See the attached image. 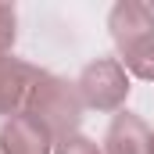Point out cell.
Listing matches in <instances>:
<instances>
[{"label":"cell","mask_w":154,"mask_h":154,"mask_svg":"<svg viewBox=\"0 0 154 154\" xmlns=\"http://www.w3.org/2000/svg\"><path fill=\"white\" fill-rule=\"evenodd\" d=\"M151 151H154V136H151Z\"/></svg>","instance_id":"10"},{"label":"cell","mask_w":154,"mask_h":154,"mask_svg":"<svg viewBox=\"0 0 154 154\" xmlns=\"http://www.w3.org/2000/svg\"><path fill=\"white\" fill-rule=\"evenodd\" d=\"M0 154H54V136L22 111L0 125Z\"/></svg>","instance_id":"4"},{"label":"cell","mask_w":154,"mask_h":154,"mask_svg":"<svg viewBox=\"0 0 154 154\" xmlns=\"http://www.w3.org/2000/svg\"><path fill=\"white\" fill-rule=\"evenodd\" d=\"M108 29H111V39L115 47H129L133 39L154 32V11L151 4H140V0H118L108 14Z\"/></svg>","instance_id":"6"},{"label":"cell","mask_w":154,"mask_h":154,"mask_svg":"<svg viewBox=\"0 0 154 154\" xmlns=\"http://www.w3.org/2000/svg\"><path fill=\"white\" fill-rule=\"evenodd\" d=\"M75 86L82 97V108H93V111H118L129 97V75L118 57L90 61Z\"/></svg>","instance_id":"2"},{"label":"cell","mask_w":154,"mask_h":154,"mask_svg":"<svg viewBox=\"0 0 154 154\" xmlns=\"http://www.w3.org/2000/svg\"><path fill=\"white\" fill-rule=\"evenodd\" d=\"M25 115H32L39 125H47V133L57 140H68L79 133V122H82V97H79V86L68 82L61 75H50L43 72L25 100Z\"/></svg>","instance_id":"1"},{"label":"cell","mask_w":154,"mask_h":154,"mask_svg":"<svg viewBox=\"0 0 154 154\" xmlns=\"http://www.w3.org/2000/svg\"><path fill=\"white\" fill-rule=\"evenodd\" d=\"M14 32H18L14 7H11V4H0V57L11 54V47H14Z\"/></svg>","instance_id":"8"},{"label":"cell","mask_w":154,"mask_h":154,"mask_svg":"<svg viewBox=\"0 0 154 154\" xmlns=\"http://www.w3.org/2000/svg\"><path fill=\"white\" fill-rule=\"evenodd\" d=\"M118 54H122V68H125V72H133L136 79H147V82L154 79V32L133 39V43L122 47Z\"/></svg>","instance_id":"7"},{"label":"cell","mask_w":154,"mask_h":154,"mask_svg":"<svg viewBox=\"0 0 154 154\" xmlns=\"http://www.w3.org/2000/svg\"><path fill=\"white\" fill-rule=\"evenodd\" d=\"M54 154H104V151H100L90 136H79L75 133V136H68V140H57V143H54Z\"/></svg>","instance_id":"9"},{"label":"cell","mask_w":154,"mask_h":154,"mask_svg":"<svg viewBox=\"0 0 154 154\" xmlns=\"http://www.w3.org/2000/svg\"><path fill=\"white\" fill-rule=\"evenodd\" d=\"M151 129L133 111H118L104 133V154H154L151 151Z\"/></svg>","instance_id":"5"},{"label":"cell","mask_w":154,"mask_h":154,"mask_svg":"<svg viewBox=\"0 0 154 154\" xmlns=\"http://www.w3.org/2000/svg\"><path fill=\"white\" fill-rule=\"evenodd\" d=\"M43 75L39 68L18 61V57H0V115L4 118H14L25 111V100L36 86V79Z\"/></svg>","instance_id":"3"}]
</instances>
